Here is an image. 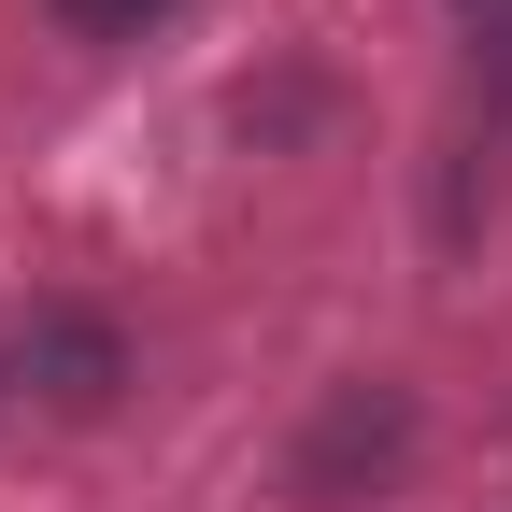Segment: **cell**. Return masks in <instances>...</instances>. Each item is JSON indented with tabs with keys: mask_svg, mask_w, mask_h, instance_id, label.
I'll return each instance as SVG.
<instances>
[{
	"mask_svg": "<svg viewBox=\"0 0 512 512\" xmlns=\"http://www.w3.org/2000/svg\"><path fill=\"white\" fill-rule=\"evenodd\" d=\"M171 15V0H57V29H72V43H143Z\"/></svg>",
	"mask_w": 512,
	"mask_h": 512,
	"instance_id": "7a4b0ae2",
	"label": "cell"
},
{
	"mask_svg": "<svg viewBox=\"0 0 512 512\" xmlns=\"http://www.w3.org/2000/svg\"><path fill=\"white\" fill-rule=\"evenodd\" d=\"M29 384H43L57 413H100L114 384H128V356H114V328H100L86 299H43L29 313Z\"/></svg>",
	"mask_w": 512,
	"mask_h": 512,
	"instance_id": "6da1fadb",
	"label": "cell"
}]
</instances>
